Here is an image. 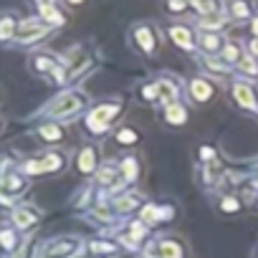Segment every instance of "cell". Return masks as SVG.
I'll list each match as a JSON object with an SVG mask.
<instances>
[{"instance_id":"6da1fadb","label":"cell","mask_w":258,"mask_h":258,"mask_svg":"<svg viewBox=\"0 0 258 258\" xmlns=\"http://www.w3.org/2000/svg\"><path fill=\"white\" fill-rule=\"evenodd\" d=\"M81 106H84V96H79L76 91H66V94H58V99H53L46 106V114L51 119H63V116L76 114Z\"/></svg>"},{"instance_id":"7a4b0ae2","label":"cell","mask_w":258,"mask_h":258,"mask_svg":"<svg viewBox=\"0 0 258 258\" xmlns=\"http://www.w3.org/2000/svg\"><path fill=\"white\" fill-rule=\"evenodd\" d=\"M63 165H66V160L61 152H46L38 160H28L23 165V172L26 175H48V172H58Z\"/></svg>"},{"instance_id":"3957f363","label":"cell","mask_w":258,"mask_h":258,"mask_svg":"<svg viewBox=\"0 0 258 258\" xmlns=\"http://www.w3.org/2000/svg\"><path fill=\"white\" fill-rule=\"evenodd\" d=\"M48 31H51V26H46L41 18H31V21H26V23L18 26L16 41L18 43H33V41H41Z\"/></svg>"},{"instance_id":"277c9868","label":"cell","mask_w":258,"mask_h":258,"mask_svg":"<svg viewBox=\"0 0 258 258\" xmlns=\"http://www.w3.org/2000/svg\"><path fill=\"white\" fill-rule=\"evenodd\" d=\"M116 111H119V104H101V106H96V109L89 114L86 126L91 129V132H101V129L109 126V121L114 119Z\"/></svg>"},{"instance_id":"5b68a950","label":"cell","mask_w":258,"mask_h":258,"mask_svg":"<svg viewBox=\"0 0 258 258\" xmlns=\"http://www.w3.org/2000/svg\"><path fill=\"white\" fill-rule=\"evenodd\" d=\"M13 225L18 228V230H28V228H33L36 223H38V210L33 208V205H18L16 210H13Z\"/></svg>"},{"instance_id":"8992f818","label":"cell","mask_w":258,"mask_h":258,"mask_svg":"<svg viewBox=\"0 0 258 258\" xmlns=\"http://www.w3.org/2000/svg\"><path fill=\"white\" fill-rule=\"evenodd\" d=\"M76 240H71V238H58V240H53L48 248H46V258H66V255H74V250H76Z\"/></svg>"},{"instance_id":"52a82bcc","label":"cell","mask_w":258,"mask_h":258,"mask_svg":"<svg viewBox=\"0 0 258 258\" xmlns=\"http://www.w3.org/2000/svg\"><path fill=\"white\" fill-rule=\"evenodd\" d=\"M157 253H160V258H185V248H182V243L175 240V238H162V240H157Z\"/></svg>"},{"instance_id":"ba28073f","label":"cell","mask_w":258,"mask_h":258,"mask_svg":"<svg viewBox=\"0 0 258 258\" xmlns=\"http://www.w3.org/2000/svg\"><path fill=\"white\" fill-rule=\"evenodd\" d=\"M190 94H192V99L198 101V104H205V101H210L213 99V86L205 81V79H192L190 81Z\"/></svg>"},{"instance_id":"9c48e42d","label":"cell","mask_w":258,"mask_h":258,"mask_svg":"<svg viewBox=\"0 0 258 258\" xmlns=\"http://www.w3.org/2000/svg\"><path fill=\"white\" fill-rule=\"evenodd\" d=\"M0 185H3V190H6L11 198H18V195L26 190V177L18 175V172H13V175H8V177L0 180Z\"/></svg>"},{"instance_id":"30bf717a","label":"cell","mask_w":258,"mask_h":258,"mask_svg":"<svg viewBox=\"0 0 258 258\" xmlns=\"http://www.w3.org/2000/svg\"><path fill=\"white\" fill-rule=\"evenodd\" d=\"M31 66H33V71H38V74H53V71L58 69V61H56L53 56L36 53V56L31 58Z\"/></svg>"},{"instance_id":"8fae6325","label":"cell","mask_w":258,"mask_h":258,"mask_svg":"<svg viewBox=\"0 0 258 258\" xmlns=\"http://www.w3.org/2000/svg\"><path fill=\"white\" fill-rule=\"evenodd\" d=\"M76 165H79V172H84V175H91V172L96 170V150H94V147H86V150H81V155H79Z\"/></svg>"},{"instance_id":"7c38bea8","label":"cell","mask_w":258,"mask_h":258,"mask_svg":"<svg viewBox=\"0 0 258 258\" xmlns=\"http://www.w3.org/2000/svg\"><path fill=\"white\" fill-rule=\"evenodd\" d=\"M38 11H41V21L46 23V26H61L63 23V16H61V11L53 6V3H46V6H38Z\"/></svg>"},{"instance_id":"4fadbf2b","label":"cell","mask_w":258,"mask_h":258,"mask_svg":"<svg viewBox=\"0 0 258 258\" xmlns=\"http://www.w3.org/2000/svg\"><path fill=\"white\" fill-rule=\"evenodd\" d=\"M170 38H172L180 48H185V51H192V48H195L190 31H187V28H182V26H172V28H170Z\"/></svg>"},{"instance_id":"5bb4252c","label":"cell","mask_w":258,"mask_h":258,"mask_svg":"<svg viewBox=\"0 0 258 258\" xmlns=\"http://www.w3.org/2000/svg\"><path fill=\"white\" fill-rule=\"evenodd\" d=\"M233 96H235V101H238L243 109H253V106H255L253 89L245 86V84H235V86H233Z\"/></svg>"},{"instance_id":"9a60e30c","label":"cell","mask_w":258,"mask_h":258,"mask_svg":"<svg viewBox=\"0 0 258 258\" xmlns=\"http://www.w3.org/2000/svg\"><path fill=\"white\" fill-rule=\"evenodd\" d=\"M135 33H137V43L142 46V51H145V53H152V51H155V41H157L155 33H152V28H150V26H140Z\"/></svg>"},{"instance_id":"2e32d148","label":"cell","mask_w":258,"mask_h":258,"mask_svg":"<svg viewBox=\"0 0 258 258\" xmlns=\"http://www.w3.org/2000/svg\"><path fill=\"white\" fill-rule=\"evenodd\" d=\"M38 137H41L43 142H61V140H63V129L51 121V124L38 126Z\"/></svg>"},{"instance_id":"e0dca14e","label":"cell","mask_w":258,"mask_h":258,"mask_svg":"<svg viewBox=\"0 0 258 258\" xmlns=\"http://www.w3.org/2000/svg\"><path fill=\"white\" fill-rule=\"evenodd\" d=\"M165 119H167L170 124H185V121H187V111H185L182 104L172 101V104H167V109H165Z\"/></svg>"},{"instance_id":"ac0fdd59","label":"cell","mask_w":258,"mask_h":258,"mask_svg":"<svg viewBox=\"0 0 258 258\" xmlns=\"http://www.w3.org/2000/svg\"><path fill=\"white\" fill-rule=\"evenodd\" d=\"M18 245H21V238H18L16 230H11V228H0V248L8 250V253H13Z\"/></svg>"},{"instance_id":"d6986e66","label":"cell","mask_w":258,"mask_h":258,"mask_svg":"<svg viewBox=\"0 0 258 258\" xmlns=\"http://www.w3.org/2000/svg\"><path fill=\"white\" fill-rule=\"evenodd\" d=\"M18 33V21L13 16H3L0 18V41H11Z\"/></svg>"},{"instance_id":"ffe728a7","label":"cell","mask_w":258,"mask_h":258,"mask_svg":"<svg viewBox=\"0 0 258 258\" xmlns=\"http://www.w3.org/2000/svg\"><path fill=\"white\" fill-rule=\"evenodd\" d=\"M155 86H157V96H160V99H165V101H170V104L175 101V94H177V89H175V84H172L170 79H160Z\"/></svg>"},{"instance_id":"44dd1931","label":"cell","mask_w":258,"mask_h":258,"mask_svg":"<svg viewBox=\"0 0 258 258\" xmlns=\"http://www.w3.org/2000/svg\"><path fill=\"white\" fill-rule=\"evenodd\" d=\"M89 250L96 255V253H104V255H111V253H116V243H111V240H91L89 243Z\"/></svg>"},{"instance_id":"7402d4cb","label":"cell","mask_w":258,"mask_h":258,"mask_svg":"<svg viewBox=\"0 0 258 258\" xmlns=\"http://www.w3.org/2000/svg\"><path fill=\"white\" fill-rule=\"evenodd\" d=\"M230 13L235 18H248L250 16V3L248 0H230Z\"/></svg>"},{"instance_id":"603a6c76","label":"cell","mask_w":258,"mask_h":258,"mask_svg":"<svg viewBox=\"0 0 258 258\" xmlns=\"http://www.w3.org/2000/svg\"><path fill=\"white\" fill-rule=\"evenodd\" d=\"M135 205H137V198H135V195H119V198L114 200V208H116L119 213H129Z\"/></svg>"},{"instance_id":"cb8c5ba5","label":"cell","mask_w":258,"mask_h":258,"mask_svg":"<svg viewBox=\"0 0 258 258\" xmlns=\"http://www.w3.org/2000/svg\"><path fill=\"white\" fill-rule=\"evenodd\" d=\"M116 142L119 145H135V142H140V135L135 132V129H119V132H116Z\"/></svg>"},{"instance_id":"d4e9b609","label":"cell","mask_w":258,"mask_h":258,"mask_svg":"<svg viewBox=\"0 0 258 258\" xmlns=\"http://www.w3.org/2000/svg\"><path fill=\"white\" fill-rule=\"evenodd\" d=\"M116 175H119V170H116L114 165H104V167L99 170V182H101V185H109V182L116 180Z\"/></svg>"},{"instance_id":"484cf974","label":"cell","mask_w":258,"mask_h":258,"mask_svg":"<svg viewBox=\"0 0 258 258\" xmlns=\"http://www.w3.org/2000/svg\"><path fill=\"white\" fill-rule=\"evenodd\" d=\"M121 175H124L126 180H135V177H137V160L126 157V160L121 162Z\"/></svg>"},{"instance_id":"4316f807","label":"cell","mask_w":258,"mask_h":258,"mask_svg":"<svg viewBox=\"0 0 258 258\" xmlns=\"http://www.w3.org/2000/svg\"><path fill=\"white\" fill-rule=\"evenodd\" d=\"M200 26H203V28H220V26H223V16H220V13L203 16V18H200Z\"/></svg>"},{"instance_id":"83f0119b","label":"cell","mask_w":258,"mask_h":258,"mask_svg":"<svg viewBox=\"0 0 258 258\" xmlns=\"http://www.w3.org/2000/svg\"><path fill=\"white\" fill-rule=\"evenodd\" d=\"M162 215H160V208L157 205H147L145 210H142V223H155V220H160Z\"/></svg>"},{"instance_id":"f1b7e54d","label":"cell","mask_w":258,"mask_h":258,"mask_svg":"<svg viewBox=\"0 0 258 258\" xmlns=\"http://www.w3.org/2000/svg\"><path fill=\"white\" fill-rule=\"evenodd\" d=\"M238 66H240V71H245L248 76H255V74H258V66H255V61H253V58H248V56H243V58L238 61Z\"/></svg>"},{"instance_id":"f546056e","label":"cell","mask_w":258,"mask_h":258,"mask_svg":"<svg viewBox=\"0 0 258 258\" xmlns=\"http://www.w3.org/2000/svg\"><path fill=\"white\" fill-rule=\"evenodd\" d=\"M220 210H223V213H235V210H240V203H238L235 198L228 195V198L220 200Z\"/></svg>"},{"instance_id":"4dcf8cb0","label":"cell","mask_w":258,"mask_h":258,"mask_svg":"<svg viewBox=\"0 0 258 258\" xmlns=\"http://www.w3.org/2000/svg\"><path fill=\"white\" fill-rule=\"evenodd\" d=\"M200 43H203V48H205V51H215V48L220 46V38H218V36H203V38H200Z\"/></svg>"},{"instance_id":"1f68e13d","label":"cell","mask_w":258,"mask_h":258,"mask_svg":"<svg viewBox=\"0 0 258 258\" xmlns=\"http://www.w3.org/2000/svg\"><path fill=\"white\" fill-rule=\"evenodd\" d=\"M223 58H225V61H240V58H238V46H235V43H228V46L223 48Z\"/></svg>"},{"instance_id":"d6a6232c","label":"cell","mask_w":258,"mask_h":258,"mask_svg":"<svg viewBox=\"0 0 258 258\" xmlns=\"http://www.w3.org/2000/svg\"><path fill=\"white\" fill-rule=\"evenodd\" d=\"M142 96H145V99H155V96H157V86H145V89H142Z\"/></svg>"},{"instance_id":"836d02e7","label":"cell","mask_w":258,"mask_h":258,"mask_svg":"<svg viewBox=\"0 0 258 258\" xmlns=\"http://www.w3.org/2000/svg\"><path fill=\"white\" fill-rule=\"evenodd\" d=\"M200 157H203V160H213V157H215V150H213V147H203V150H200Z\"/></svg>"},{"instance_id":"e575fe53","label":"cell","mask_w":258,"mask_h":258,"mask_svg":"<svg viewBox=\"0 0 258 258\" xmlns=\"http://www.w3.org/2000/svg\"><path fill=\"white\" fill-rule=\"evenodd\" d=\"M185 8V0H170V11H182Z\"/></svg>"},{"instance_id":"d590c367","label":"cell","mask_w":258,"mask_h":258,"mask_svg":"<svg viewBox=\"0 0 258 258\" xmlns=\"http://www.w3.org/2000/svg\"><path fill=\"white\" fill-rule=\"evenodd\" d=\"M26 255H28V245H23V248H21L18 253H13L11 258H26Z\"/></svg>"},{"instance_id":"8d00e7d4","label":"cell","mask_w":258,"mask_h":258,"mask_svg":"<svg viewBox=\"0 0 258 258\" xmlns=\"http://www.w3.org/2000/svg\"><path fill=\"white\" fill-rule=\"evenodd\" d=\"M250 51H253V53H255V56H258V38H255V41H253V43H250Z\"/></svg>"},{"instance_id":"74e56055","label":"cell","mask_w":258,"mask_h":258,"mask_svg":"<svg viewBox=\"0 0 258 258\" xmlns=\"http://www.w3.org/2000/svg\"><path fill=\"white\" fill-rule=\"evenodd\" d=\"M250 28H253V33H255V36H258V18H255V21H253V26H250Z\"/></svg>"},{"instance_id":"f35d334b","label":"cell","mask_w":258,"mask_h":258,"mask_svg":"<svg viewBox=\"0 0 258 258\" xmlns=\"http://www.w3.org/2000/svg\"><path fill=\"white\" fill-rule=\"evenodd\" d=\"M69 3H74V6H79V3H84V0H69Z\"/></svg>"},{"instance_id":"ab89813d","label":"cell","mask_w":258,"mask_h":258,"mask_svg":"<svg viewBox=\"0 0 258 258\" xmlns=\"http://www.w3.org/2000/svg\"><path fill=\"white\" fill-rule=\"evenodd\" d=\"M46 3H51V0H38V6H46Z\"/></svg>"}]
</instances>
